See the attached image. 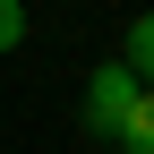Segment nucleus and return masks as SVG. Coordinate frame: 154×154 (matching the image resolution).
<instances>
[{"mask_svg": "<svg viewBox=\"0 0 154 154\" xmlns=\"http://www.w3.org/2000/svg\"><path fill=\"white\" fill-rule=\"evenodd\" d=\"M111 146L120 154H154V86H137V103H128V120H120Z\"/></svg>", "mask_w": 154, "mask_h": 154, "instance_id": "3", "label": "nucleus"}, {"mask_svg": "<svg viewBox=\"0 0 154 154\" xmlns=\"http://www.w3.org/2000/svg\"><path fill=\"white\" fill-rule=\"evenodd\" d=\"M128 103H137V77H128L120 60H103V69L86 77V137H120Z\"/></svg>", "mask_w": 154, "mask_h": 154, "instance_id": "1", "label": "nucleus"}, {"mask_svg": "<svg viewBox=\"0 0 154 154\" xmlns=\"http://www.w3.org/2000/svg\"><path fill=\"white\" fill-rule=\"evenodd\" d=\"M120 69L137 77V86H154V9L128 17V34H120Z\"/></svg>", "mask_w": 154, "mask_h": 154, "instance_id": "2", "label": "nucleus"}, {"mask_svg": "<svg viewBox=\"0 0 154 154\" xmlns=\"http://www.w3.org/2000/svg\"><path fill=\"white\" fill-rule=\"evenodd\" d=\"M34 34V17H26V0H0V51H17Z\"/></svg>", "mask_w": 154, "mask_h": 154, "instance_id": "4", "label": "nucleus"}]
</instances>
